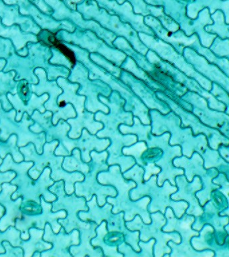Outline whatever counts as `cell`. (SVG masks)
<instances>
[{
	"instance_id": "4316f807",
	"label": "cell",
	"mask_w": 229,
	"mask_h": 257,
	"mask_svg": "<svg viewBox=\"0 0 229 257\" xmlns=\"http://www.w3.org/2000/svg\"><path fill=\"white\" fill-rule=\"evenodd\" d=\"M214 24L212 26H207L205 30L207 32L216 33L222 39L229 38V25L225 24L224 14L220 10H217L211 16Z\"/></svg>"
},
{
	"instance_id": "30bf717a",
	"label": "cell",
	"mask_w": 229,
	"mask_h": 257,
	"mask_svg": "<svg viewBox=\"0 0 229 257\" xmlns=\"http://www.w3.org/2000/svg\"><path fill=\"white\" fill-rule=\"evenodd\" d=\"M61 42L63 45L74 52L77 61L82 62L86 66L88 70V77L90 80L98 79L105 82L110 86L112 90H118L124 99L134 94L132 89L122 80H120V78H116L107 70L92 62L90 59V53L87 50H84L79 46L74 45V44L64 42Z\"/></svg>"
},
{
	"instance_id": "1f68e13d",
	"label": "cell",
	"mask_w": 229,
	"mask_h": 257,
	"mask_svg": "<svg viewBox=\"0 0 229 257\" xmlns=\"http://www.w3.org/2000/svg\"><path fill=\"white\" fill-rule=\"evenodd\" d=\"M144 169L138 164L134 165L128 172L124 173V178L127 180H132L136 182L137 185L144 183Z\"/></svg>"
},
{
	"instance_id": "ba28073f",
	"label": "cell",
	"mask_w": 229,
	"mask_h": 257,
	"mask_svg": "<svg viewBox=\"0 0 229 257\" xmlns=\"http://www.w3.org/2000/svg\"><path fill=\"white\" fill-rule=\"evenodd\" d=\"M98 98L102 103L109 108V114L103 112H96L94 114V119L96 121L102 122L104 130L96 133L98 138H106L110 135L120 133V124H125L132 126L134 124V114L124 109L126 100L122 97L118 90H112L108 98L100 94Z\"/></svg>"
},
{
	"instance_id": "8fae6325",
	"label": "cell",
	"mask_w": 229,
	"mask_h": 257,
	"mask_svg": "<svg viewBox=\"0 0 229 257\" xmlns=\"http://www.w3.org/2000/svg\"><path fill=\"white\" fill-rule=\"evenodd\" d=\"M176 184L178 192L171 195V199L175 201H186L189 207L186 211L187 214L192 215L196 218L204 214L202 206L197 198L196 194L202 189V180L200 177L196 176L192 182L187 180L186 176L180 175L176 177Z\"/></svg>"
},
{
	"instance_id": "d6986e66",
	"label": "cell",
	"mask_w": 229,
	"mask_h": 257,
	"mask_svg": "<svg viewBox=\"0 0 229 257\" xmlns=\"http://www.w3.org/2000/svg\"><path fill=\"white\" fill-rule=\"evenodd\" d=\"M67 122L71 126L68 136L74 140L81 136L82 130L84 127L92 135H96L104 127L103 124L94 119V113L86 109L82 113L77 114L75 118H68Z\"/></svg>"
},
{
	"instance_id": "3957f363",
	"label": "cell",
	"mask_w": 229,
	"mask_h": 257,
	"mask_svg": "<svg viewBox=\"0 0 229 257\" xmlns=\"http://www.w3.org/2000/svg\"><path fill=\"white\" fill-rule=\"evenodd\" d=\"M68 79L72 82L80 84L77 91L79 95L86 96L85 109L92 113L98 111L108 114L109 108L105 104L100 102L98 94L108 98L111 94L112 88L108 84L100 80H90L88 77V70L82 62L77 61L70 70Z\"/></svg>"
},
{
	"instance_id": "5b68a950",
	"label": "cell",
	"mask_w": 229,
	"mask_h": 257,
	"mask_svg": "<svg viewBox=\"0 0 229 257\" xmlns=\"http://www.w3.org/2000/svg\"><path fill=\"white\" fill-rule=\"evenodd\" d=\"M155 193L148 190L143 184L137 185L136 188H133L130 192V198L132 200H138L144 196H151L148 210L150 213H154L160 211L165 214L167 208L170 207L174 211L177 218H182L186 213L189 204L186 201H175L170 198L171 195L178 191V187L173 186L168 180L165 181L162 186H158V194L153 188L152 178L147 181Z\"/></svg>"
},
{
	"instance_id": "52a82bcc",
	"label": "cell",
	"mask_w": 229,
	"mask_h": 257,
	"mask_svg": "<svg viewBox=\"0 0 229 257\" xmlns=\"http://www.w3.org/2000/svg\"><path fill=\"white\" fill-rule=\"evenodd\" d=\"M190 158L189 159L184 156L178 157L173 161V164L176 168H181L185 170V176L188 182H192L196 176L202 178V189L196 193V196L200 206L204 207V205L210 200L211 193L220 187L212 182V180L218 176L219 172L215 168H204V160L198 152L194 153Z\"/></svg>"
},
{
	"instance_id": "e0dca14e",
	"label": "cell",
	"mask_w": 229,
	"mask_h": 257,
	"mask_svg": "<svg viewBox=\"0 0 229 257\" xmlns=\"http://www.w3.org/2000/svg\"><path fill=\"white\" fill-rule=\"evenodd\" d=\"M98 225L95 222H90L89 226L80 228V244L70 246V252L72 256H104L101 248L92 246L91 240L96 236V228Z\"/></svg>"
},
{
	"instance_id": "6da1fadb",
	"label": "cell",
	"mask_w": 229,
	"mask_h": 257,
	"mask_svg": "<svg viewBox=\"0 0 229 257\" xmlns=\"http://www.w3.org/2000/svg\"><path fill=\"white\" fill-rule=\"evenodd\" d=\"M165 216L167 220V224L163 227L164 232H177L181 236V242L179 244L173 240L169 241L168 244L170 246L171 251L170 256L185 257H207L214 256L212 251H204L201 252L195 250L191 244V240L194 236L200 235L198 231L192 228V224L195 222L194 216L185 213L182 218H178L175 216L174 211L168 207L167 208Z\"/></svg>"
},
{
	"instance_id": "7402d4cb",
	"label": "cell",
	"mask_w": 229,
	"mask_h": 257,
	"mask_svg": "<svg viewBox=\"0 0 229 257\" xmlns=\"http://www.w3.org/2000/svg\"><path fill=\"white\" fill-rule=\"evenodd\" d=\"M114 47L118 48L121 51L124 52L127 56H130L135 60L136 64H138L140 68H142L145 71L148 72V73L154 71L156 68L151 64L150 62L147 60L146 57L143 54L136 51L132 46H131L130 42L124 37H118L112 42Z\"/></svg>"
},
{
	"instance_id": "d6a6232c",
	"label": "cell",
	"mask_w": 229,
	"mask_h": 257,
	"mask_svg": "<svg viewBox=\"0 0 229 257\" xmlns=\"http://www.w3.org/2000/svg\"><path fill=\"white\" fill-rule=\"evenodd\" d=\"M50 50L53 54V56L50 60V63L52 65H63L68 69H72L73 67L72 62H70V60L60 50L56 48H52Z\"/></svg>"
},
{
	"instance_id": "cb8c5ba5",
	"label": "cell",
	"mask_w": 229,
	"mask_h": 257,
	"mask_svg": "<svg viewBox=\"0 0 229 257\" xmlns=\"http://www.w3.org/2000/svg\"><path fill=\"white\" fill-rule=\"evenodd\" d=\"M125 100L124 109L126 111L132 112L134 116L140 118L143 124H151L148 108L136 94H132Z\"/></svg>"
},
{
	"instance_id": "9c48e42d",
	"label": "cell",
	"mask_w": 229,
	"mask_h": 257,
	"mask_svg": "<svg viewBox=\"0 0 229 257\" xmlns=\"http://www.w3.org/2000/svg\"><path fill=\"white\" fill-rule=\"evenodd\" d=\"M170 133L163 134V136H154L151 134L150 139L146 142L148 148L158 147L163 150V156L156 166L160 167L161 172L157 176L158 185L162 186L165 181L168 180L173 186H176V177L184 174V170L182 168L175 167L173 161L178 157L182 156V148L180 146H171L169 144L170 138Z\"/></svg>"
},
{
	"instance_id": "9a60e30c",
	"label": "cell",
	"mask_w": 229,
	"mask_h": 257,
	"mask_svg": "<svg viewBox=\"0 0 229 257\" xmlns=\"http://www.w3.org/2000/svg\"><path fill=\"white\" fill-rule=\"evenodd\" d=\"M54 17L57 20H71L74 24L78 26V28L83 30H89L94 32L100 38L103 40L108 45L114 48L112 42L118 38V36L112 32L108 31L105 28H102L98 22L94 20L82 19V16L80 14L72 13L70 10H66L65 8H61L58 13L54 15Z\"/></svg>"
},
{
	"instance_id": "44dd1931",
	"label": "cell",
	"mask_w": 229,
	"mask_h": 257,
	"mask_svg": "<svg viewBox=\"0 0 229 257\" xmlns=\"http://www.w3.org/2000/svg\"><path fill=\"white\" fill-rule=\"evenodd\" d=\"M86 204L89 211H80L78 215V218L84 222H94L99 226L102 221L107 222L112 215V205L106 203L102 208L98 206L97 199L95 196H92L91 200L86 201Z\"/></svg>"
},
{
	"instance_id": "603a6c76",
	"label": "cell",
	"mask_w": 229,
	"mask_h": 257,
	"mask_svg": "<svg viewBox=\"0 0 229 257\" xmlns=\"http://www.w3.org/2000/svg\"><path fill=\"white\" fill-rule=\"evenodd\" d=\"M120 68H122V69L130 72L131 74H132L133 75L136 76V77L139 78V79L143 80V81L145 82V83L148 84V85L150 86V88H153V89L160 90V91L164 92V93L166 94V90L164 89V88L162 87V85L159 84L158 82H156L154 81V80L152 79V78L148 76V74L146 73V71L143 70L142 68H140L138 64H136V62H135V60L133 59L132 58H131L130 56H127L126 60L123 62Z\"/></svg>"
},
{
	"instance_id": "f546056e",
	"label": "cell",
	"mask_w": 229,
	"mask_h": 257,
	"mask_svg": "<svg viewBox=\"0 0 229 257\" xmlns=\"http://www.w3.org/2000/svg\"><path fill=\"white\" fill-rule=\"evenodd\" d=\"M212 182L214 184H218L220 186L218 190L226 196L227 200H228V208H226V210H223L222 212H220V215L222 216H229V181L224 174L220 173L212 180Z\"/></svg>"
},
{
	"instance_id": "ffe728a7",
	"label": "cell",
	"mask_w": 229,
	"mask_h": 257,
	"mask_svg": "<svg viewBox=\"0 0 229 257\" xmlns=\"http://www.w3.org/2000/svg\"><path fill=\"white\" fill-rule=\"evenodd\" d=\"M206 8L211 14L217 10L222 11L225 22L229 24V0H195L187 7V14L191 19H196L199 12Z\"/></svg>"
},
{
	"instance_id": "5bb4252c",
	"label": "cell",
	"mask_w": 229,
	"mask_h": 257,
	"mask_svg": "<svg viewBox=\"0 0 229 257\" xmlns=\"http://www.w3.org/2000/svg\"><path fill=\"white\" fill-rule=\"evenodd\" d=\"M96 236L91 240L92 246H100L105 256H124L122 253H119L118 246L125 242L124 233L108 231L106 222L102 221L96 228Z\"/></svg>"
},
{
	"instance_id": "484cf974",
	"label": "cell",
	"mask_w": 229,
	"mask_h": 257,
	"mask_svg": "<svg viewBox=\"0 0 229 257\" xmlns=\"http://www.w3.org/2000/svg\"><path fill=\"white\" fill-rule=\"evenodd\" d=\"M63 169L68 172H78L84 175L89 172V165L82 160L80 151L78 148L72 150L71 155L64 158Z\"/></svg>"
},
{
	"instance_id": "4fadbf2b",
	"label": "cell",
	"mask_w": 229,
	"mask_h": 257,
	"mask_svg": "<svg viewBox=\"0 0 229 257\" xmlns=\"http://www.w3.org/2000/svg\"><path fill=\"white\" fill-rule=\"evenodd\" d=\"M144 23L154 31L156 37L170 44L180 54H183L185 46L192 45L193 40L196 38V36L195 38L187 37L182 30L176 32L168 31L154 16L145 17Z\"/></svg>"
},
{
	"instance_id": "ac0fdd59",
	"label": "cell",
	"mask_w": 229,
	"mask_h": 257,
	"mask_svg": "<svg viewBox=\"0 0 229 257\" xmlns=\"http://www.w3.org/2000/svg\"><path fill=\"white\" fill-rule=\"evenodd\" d=\"M56 82L58 86L62 88L63 92L58 97L57 102L59 107L64 102L72 104L75 108L76 113L81 114L85 110L86 96L79 95L77 91L80 88V84L76 82H70L68 78L58 77Z\"/></svg>"
},
{
	"instance_id": "f1b7e54d",
	"label": "cell",
	"mask_w": 229,
	"mask_h": 257,
	"mask_svg": "<svg viewBox=\"0 0 229 257\" xmlns=\"http://www.w3.org/2000/svg\"><path fill=\"white\" fill-rule=\"evenodd\" d=\"M151 11V13L154 17L158 18L159 21L162 24L165 28L169 32H176L179 30V26L174 22V20L171 19L168 16H165L163 14L162 8H156L154 7H150L149 6L148 8Z\"/></svg>"
},
{
	"instance_id": "7a4b0ae2",
	"label": "cell",
	"mask_w": 229,
	"mask_h": 257,
	"mask_svg": "<svg viewBox=\"0 0 229 257\" xmlns=\"http://www.w3.org/2000/svg\"><path fill=\"white\" fill-rule=\"evenodd\" d=\"M152 220V224L147 225L140 215H136L134 220L126 221V225L129 230L140 231V239L144 242H148L151 238L156 240L154 245V256H164L170 255L172 249L168 244L169 241L173 240L179 244L181 242V236L177 232H166L162 230L163 227L166 225L167 220L166 216L162 212H154L150 214Z\"/></svg>"
},
{
	"instance_id": "277c9868",
	"label": "cell",
	"mask_w": 229,
	"mask_h": 257,
	"mask_svg": "<svg viewBox=\"0 0 229 257\" xmlns=\"http://www.w3.org/2000/svg\"><path fill=\"white\" fill-rule=\"evenodd\" d=\"M56 38L60 42L79 46L89 53L99 54L118 67H120L128 56L118 48L108 45L91 30L77 28L70 33L62 30L56 32Z\"/></svg>"
},
{
	"instance_id": "8992f818",
	"label": "cell",
	"mask_w": 229,
	"mask_h": 257,
	"mask_svg": "<svg viewBox=\"0 0 229 257\" xmlns=\"http://www.w3.org/2000/svg\"><path fill=\"white\" fill-rule=\"evenodd\" d=\"M90 9L87 4H84L82 7L78 10L83 15L84 20H94L98 22L102 28L112 32L117 36L126 38L136 51L146 56L149 48L139 38L138 33L132 27L130 24L122 22L117 16H110L105 10H98L96 4L93 2V6Z\"/></svg>"
},
{
	"instance_id": "2e32d148",
	"label": "cell",
	"mask_w": 229,
	"mask_h": 257,
	"mask_svg": "<svg viewBox=\"0 0 229 257\" xmlns=\"http://www.w3.org/2000/svg\"><path fill=\"white\" fill-rule=\"evenodd\" d=\"M35 73L40 80L38 85H32L31 88L33 92H36L38 96H40L44 92L49 94L50 98L47 102L44 104L45 108L51 110L54 113L58 111L60 108L58 106V97L62 93L63 90L58 86L57 82L55 80L50 81L47 78L45 70L42 68H37L35 70Z\"/></svg>"
},
{
	"instance_id": "83f0119b",
	"label": "cell",
	"mask_w": 229,
	"mask_h": 257,
	"mask_svg": "<svg viewBox=\"0 0 229 257\" xmlns=\"http://www.w3.org/2000/svg\"><path fill=\"white\" fill-rule=\"evenodd\" d=\"M90 59L92 60L94 63L103 68L104 69L107 70L112 75L116 76V78H120L121 72H122V68L118 67L110 62L109 60L106 59L102 55L96 53H90Z\"/></svg>"
},
{
	"instance_id": "7c38bea8",
	"label": "cell",
	"mask_w": 229,
	"mask_h": 257,
	"mask_svg": "<svg viewBox=\"0 0 229 257\" xmlns=\"http://www.w3.org/2000/svg\"><path fill=\"white\" fill-rule=\"evenodd\" d=\"M120 79L132 89L148 108L158 110L163 114H168L171 111L168 104L157 96L156 91L130 72L122 69Z\"/></svg>"
},
{
	"instance_id": "d4e9b609",
	"label": "cell",
	"mask_w": 229,
	"mask_h": 257,
	"mask_svg": "<svg viewBox=\"0 0 229 257\" xmlns=\"http://www.w3.org/2000/svg\"><path fill=\"white\" fill-rule=\"evenodd\" d=\"M120 132L124 135L134 134L138 136V142H148L152 134V125L144 124L140 118L134 116L133 125L122 124L119 126Z\"/></svg>"
},
{
	"instance_id": "4dcf8cb0",
	"label": "cell",
	"mask_w": 229,
	"mask_h": 257,
	"mask_svg": "<svg viewBox=\"0 0 229 257\" xmlns=\"http://www.w3.org/2000/svg\"><path fill=\"white\" fill-rule=\"evenodd\" d=\"M77 113L73 105L70 103H67L65 106L60 107L58 111L54 113L52 117V123L56 124L58 120L61 118L64 120H67L68 118H75Z\"/></svg>"
},
{
	"instance_id": "e575fe53",
	"label": "cell",
	"mask_w": 229,
	"mask_h": 257,
	"mask_svg": "<svg viewBox=\"0 0 229 257\" xmlns=\"http://www.w3.org/2000/svg\"><path fill=\"white\" fill-rule=\"evenodd\" d=\"M20 92H21L22 96L25 97V96H28V94L30 92V89L29 86L28 85L27 82H26L25 81L22 82L21 86H20Z\"/></svg>"
},
{
	"instance_id": "836d02e7",
	"label": "cell",
	"mask_w": 229,
	"mask_h": 257,
	"mask_svg": "<svg viewBox=\"0 0 229 257\" xmlns=\"http://www.w3.org/2000/svg\"><path fill=\"white\" fill-rule=\"evenodd\" d=\"M140 232L139 230L132 231L130 230H126L125 232V242L130 245L136 252H141L140 246H139V242H140Z\"/></svg>"
}]
</instances>
